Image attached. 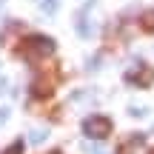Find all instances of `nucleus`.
<instances>
[{
    "label": "nucleus",
    "instance_id": "obj_8",
    "mask_svg": "<svg viewBox=\"0 0 154 154\" xmlns=\"http://www.w3.org/2000/svg\"><path fill=\"white\" fill-rule=\"evenodd\" d=\"M20 151H23V143H20V140H17V143H11L9 149L3 151V154H20Z\"/></svg>",
    "mask_w": 154,
    "mask_h": 154
},
{
    "label": "nucleus",
    "instance_id": "obj_6",
    "mask_svg": "<svg viewBox=\"0 0 154 154\" xmlns=\"http://www.w3.org/2000/svg\"><path fill=\"white\" fill-rule=\"evenodd\" d=\"M34 3H37L40 9L46 11V14H54V11H57V6H60V0H34Z\"/></svg>",
    "mask_w": 154,
    "mask_h": 154
},
{
    "label": "nucleus",
    "instance_id": "obj_13",
    "mask_svg": "<svg viewBox=\"0 0 154 154\" xmlns=\"http://www.w3.org/2000/svg\"><path fill=\"white\" fill-rule=\"evenodd\" d=\"M0 6H3V0H0Z\"/></svg>",
    "mask_w": 154,
    "mask_h": 154
},
{
    "label": "nucleus",
    "instance_id": "obj_1",
    "mask_svg": "<svg viewBox=\"0 0 154 154\" xmlns=\"http://www.w3.org/2000/svg\"><path fill=\"white\" fill-rule=\"evenodd\" d=\"M83 131L88 137H94V140H103V137L111 134V120L109 117H100V114H91V117L83 120Z\"/></svg>",
    "mask_w": 154,
    "mask_h": 154
},
{
    "label": "nucleus",
    "instance_id": "obj_9",
    "mask_svg": "<svg viewBox=\"0 0 154 154\" xmlns=\"http://www.w3.org/2000/svg\"><path fill=\"white\" fill-rule=\"evenodd\" d=\"M88 72H97V69H100V57H91V60H88Z\"/></svg>",
    "mask_w": 154,
    "mask_h": 154
},
{
    "label": "nucleus",
    "instance_id": "obj_12",
    "mask_svg": "<svg viewBox=\"0 0 154 154\" xmlns=\"http://www.w3.org/2000/svg\"><path fill=\"white\" fill-rule=\"evenodd\" d=\"M0 91H6V80H3V77H0Z\"/></svg>",
    "mask_w": 154,
    "mask_h": 154
},
{
    "label": "nucleus",
    "instance_id": "obj_4",
    "mask_svg": "<svg viewBox=\"0 0 154 154\" xmlns=\"http://www.w3.org/2000/svg\"><path fill=\"white\" fill-rule=\"evenodd\" d=\"M74 29H77V34H80V37H91V34H94V23H88V20H86V9L77 11Z\"/></svg>",
    "mask_w": 154,
    "mask_h": 154
},
{
    "label": "nucleus",
    "instance_id": "obj_10",
    "mask_svg": "<svg viewBox=\"0 0 154 154\" xmlns=\"http://www.w3.org/2000/svg\"><path fill=\"white\" fill-rule=\"evenodd\" d=\"M143 20H146V23H143V26H146V29H154V11H149V14H146V17H143Z\"/></svg>",
    "mask_w": 154,
    "mask_h": 154
},
{
    "label": "nucleus",
    "instance_id": "obj_14",
    "mask_svg": "<svg viewBox=\"0 0 154 154\" xmlns=\"http://www.w3.org/2000/svg\"><path fill=\"white\" fill-rule=\"evenodd\" d=\"M97 154H103V151H97Z\"/></svg>",
    "mask_w": 154,
    "mask_h": 154
},
{
    "label": "nucleus",
    "instance_id": "obj_7",
    "mask_svg": "<svg viewBox=\"0 0 154 154\" xmlns=\"http://www.w3.org/2000/svg\"><path fill=\"white\" fill-rule=\"evenodd\" d=\"M128 114H131V117H146V114H149V109H146V106H131Z\"/></svg>",
    "mask_w": 154,
    "mask_h": 154
},
{
    "label": "nucleus",
    "instance_id": "obj_11",
    "mask_svg": "<svg viewBox=\"0 0 154 154\" xmlns=\"http://www.w3.org/2000/svg\"><path fill=\"white\" fill-rule=\"evenodd\" d=\"M6 120H9V109H0V126H3Z\"/></svg>",
    "mask_w": 154,
    "mask_h": 154
},
{
    "label": "nucleus",
    "instance_id": "obj_5",
    "mask_svg": "<svg viewBox=\"0 0 154 154\" xmlns=\"http://www.w3.org/2000/svg\"><path fill=\"white\" fill-rule=\"evenodd\" d=\"M46 137H49V128H34V131L29 134V143L40 146V143H46Z\"/></svg>",
    "mask_w": 154,
    "mask_h": 154
},
{
    "label": "nucleus",
    "instance_id": "obj_15",
    "mask_svg": "<svg viewBox=\"0 0 154 154\" xmlns=\"http://www.w3.org/2000/svg\"><path fill=\"white\" fill-rule=\"evenodd\" d=\"M151 154H154V151H151Z\"/></svg>",
    "mask_w": 154,
    "mask_h": 154
},
{
    "label": "nucleus",
    "instance_id": "obj_2",
    "mask_svg": "<svg viewBox=\"0 0 154 154\" xmlns=\"http://www.w3.org/2000/svg\"><path fill=\"white\" fill-rule=\"evenodd\" d=\"M54 51V40L51 37H32L26 46H23V57H29V60H34V57H40V54H51Z\"/></svg>",
    "mask_w": 154,
    "mask_h": 154
},
{
    "label": "nucleus",
    "instance_id": "obj_3",
    "mask_svg": "<svg viewBox=\"0 0 154 154\" xmlns=\"http://www.w3.org/2000/svg\"><path fill=\"white\" fill-rule=\"evenodd\" d=\"M126 80L134 83V86H149V83L154 80V72H151L149 66H143V63H137V66H134L131 72L126 74Z\"/></svg>",
    "mask_w": 154,
    "mask_h": 154
}]
</instances>
